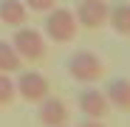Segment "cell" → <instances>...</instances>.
<instances>
[{"label": "cell", "mask_w": 130, "mask_h": 127, "mask_svg": "<svg viewBox=\"0 0 130 127\" xmlns=\"http://www.w3.org/2000/svg\"><path fill=\"white\" fill-rule=\"evenodd\" d=\"M76 14L71 9H62V6H54L51 11H45V23H42V34L54 42H71L76 37Z\"/></svg>", "instance_id": "1"}, {"label": "cell", "mask_w": 130, "mask_h": 127, "mask_svg": "<svg viewBox=\"0 0 130 127\" xmlns=\"http://www.w3.org/2000/svg\"><path fill=\"white\" fill-rule=\"evenodd\" d=\"M68 74L74 82H82V85H93L102 74H105V65L102 59L93 54V51H74L68 57Z\"/></svg>", "instance_id": "2"}, {"label": "cell", "mask_w": 130, "mask_h": 127, "mask_svg": "<svg viewBox=\"0 0 130 127\" xmlns=\"http://www.w3.org/2000/svg\"><path fill=\"white\" fill-rule=\"evenodd\" d=\"M11 45L17 48V54L28 59V62H37L45 57V34L37 31V28H26V26H17L14 37H11Z\"/></svg>", "instance_id": "3"}, {"label": "cell", "mask_w": 130, "mask_h": 127, "mask_svg": "<svg viewBox=\"0 0 130 127\" xmlns=\"http://www.w3.org/2000/svg\"><path fill=\"white\" fill-rule=\"evenodd\" d=\"M14 88H17V96H20V99L34 102V104H40L42 99L51 93L48 79L42 76L40 71H20V76H17V82H14Z\"/></svg>", "instance_id": "4"}, {"label": "cell", "mask_w": 130, "mask_h": 127, "mask_svg": "<svg viewBox=\"0 0 130 127\" xmlns=\"http://www.w3.org/2000/svg\"><path fill=\"white\" fill-rule=\"evenodd\" d=\"M74 14L82 28H102V26H107L110 3H105V0H79Z\"/></svg>", "instance_id": "5"}, {"label": "cell", "mask_w": 130, "mask_h": 127, "mask_svg": "<svg viewBox=\"0 0 130 127\" xmlns=\"http://www.w3.org/2000/svg\"><path fill=\"white\" fill-rule=\"evenodd\" d=\"M76 107L85 119H105L107 110H110V102H107L105 90H96V88H85L76 99Z\"/></svg>", "instance_id": "6"}, {"label": "cell", "mask_w": 130, "mask_h": 127, "mask_svg": "<svg viewBox=\"0 0 130 127\" xmlns=\"http://www.w3.org/2000/svg\"><path fill=\"white\" fill-rule=\"evenodd\" d=\"M37 119L42 127H65L68 124V104H65L59 96H45L40 102Z\"/></svg>", "instance_id": "7"}, {"label": "cell", "mask_w": 130, "mask_h": 127, "mask_svg": "<svg viewBox=\"0 0 130 127\" xmlns=\"http://www.w3.org/2000/svg\"><path fill=\"white\" fill-rule=\"evenodd\" d=\"M105 96L110 102V107L130 113V79H110L105 88Z\"/></svg>", "instance_id": "8"}, {"label": "cell", "mask_w": 130, "mask_h": 127, "mask_svg": "<svg viewBox=\"0 0 130 127\" xmlns=\"http://www.w3.org/2000/svg\"><path fill=\"white\" fill-rule=\"evenodd\" d=\"M28 9L23 0H0V23L3 26H26Z\"/></svg>", "instance_id": "9"}, {"label": "cell", "mask_w": 130, "mask_h": 127, "mask_svg": "<svg viewBox=\"0 0 130 127\" xmlns=\"http://www.w3.org/2000/svg\"><path fill=\"white\" fill-rule=\"evenodd\" d=\"M107 26H110L119 37H130V3H116V6H110Z\"/></svg>", "instance_id": "10"}, {"label": "cell", "mask_w": 130, "mask_h": 127, "mask_svg": "<svg viewBox=\"0 0 130 127\" xmlns=\"http://www.w3.org/2000/svg\"><path fill=\"white\" fill-rule=\"evenodd\" d=\"M20 65H23V57L17 54V48L11 42L0 40V74H14L20 71Z\"/></svg>", "instance_id": "11"}, {"label": "cell", "mask_w": 130, "mask_h": 127, "mask_svg": "<svg viewBox=\"0 0 130 127\" xmlns=\"http://www.w3.org/2000/svg\"><path fill=\"white\" fill-rule=\"evenodd\" d=\"M14 96H17V88H14L11 74H0V104L14 102Z\"/></svg>", "instance_id": "12"}, {"label": "cell", "mask_w": 130, "mask_h": 127, "mask_svg": "<svg viewBox=\"0 0 130 127\" xmlns=\"http://www.w3.org/2000/svg\"><path fill=\"white\" fill-rule=\"evenodd\" d=\"M26 3V9H31V11H51L54 6H57V0H23Z\"/></svg>", "instance_id": "13"}, {"label": "cell", "mask_w": 130, "mask_h": 127, "mask_svg": "<svg viewBox=\"0 0 130 127\" xmlns=\"http://www.w3.org/2000/svg\"><path fill=\"white\" fill-rule=\"evenodd\" d=\"M79 127H105V124H102V119H85Z\"/></svg>", "instance_id": "14"}, {"label": "cell", "mask_w": 130, "mask_h": 127, "mask_svg": "<svg viewBox=\"0 0 130 127\" xmlns=\"http://www.w3.org/2000/svg\"><path fill=\"white\" fill-rule=\"evenodd\" d=\"M65 127H68V124H65Z\"/></svg>", "instance_id": "15"}]
</instances>
